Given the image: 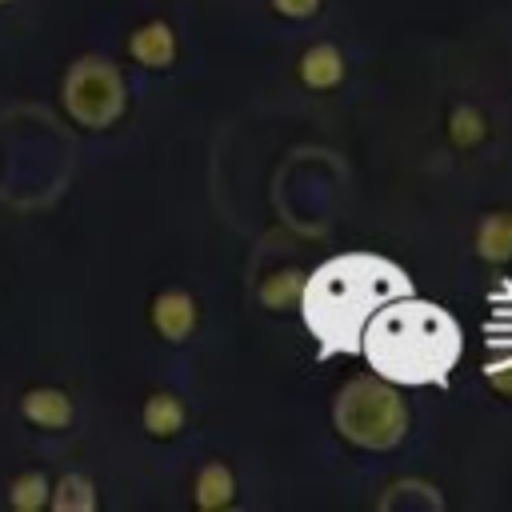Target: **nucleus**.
<instances>
[{"instance_id": "1", "label": "nucleus", "mask_w": 512, "mask_h": 512, "mask_svg": "<svg viewBox=\"0 0 512 512\" xmlns=\"http://www.w3.org/2000/svg\"><path fill=\"white\" fill-rule=\"evenodd\" d=\"M408 292L412 284L392 260L376 252H348L304 276L300 300L304 320L324 352H360V332L372 312Z\"/></svg>"}, {"instance_id": "2", "label": "nucleus", "mask_w": 512, "mask_h": 512, "mask_svg": "<svg viewBox=\"0 0 512 512\" xmlns=\"http://www.w3.org/2000/svg\"><path fill=\"white\" fill-rule=\"evenodd\" d=\"M360 352L392 384H440L460 360V328L440 304L408 292L372 312Z\"/></svg>"}, {"instance_id": "3", "label": "nucleus", "mask_w": 512, "mask_h": 512, "mask_svg": "<svg viewBox=\"0 0 512 512\" xmlns=\"http://www.w3.org/2000/svg\"><path fill=\"white\" fill-rule=\"evenodd\" d=\"M336 432L368 452H388L408 432V404L384 376H356L336 392L332 404Z\"/></svg>"}, {"instance_id": "4", "label": "nucleus", "mask_w": 512, "mask_h": 512, "mask_svg": "<svg viewBox=\"0 0 512 512\" xmlns=\"http://www.w3.org/2000/svg\"><path fill=\"white\" fill-rule=\"evenodd\" d=\"M64 100H68V112L88 124V128H104L120 116L124 108V84H120V72L108 64V60H80L68 76V88H64Z\"/></svg>"}, {"instance_id": "5", "label": "nucleus", "mask_w": 512, "mask_h": 512, "mask_svg": "<svg viewBox=\"0 0 512 512\" xmlns=\"http://www.w3.org/2000/svg\"><path fill=\"white\" fill-rule=\"evenodd\" d=\"M196 320H200V308H196V300H192L188 292H180V288L160 292V296L152 300V324H156V332H160L164 340H184V336H192V332H196Z\"/></svg>"}, {"instance_id": "6", "label": "nucleus", "mask_w": 512, "mask_h": 512, "mask_svg": "<svg viewBox=\"0 0 512 512\" xmlns=\"http://www.w3.org/2000/svg\"><path fill=\"white\" fill-rule=\"evenodd\" d=\"M296 76H300V84L312 88V92L336 88V84L344 80V52H340L336 44L320 40V44L304 48V56L296 60Z\"/></svg>"}, {"instance_id": "7", "label": "nucleus", "mask_w": 512, "mask_h": 512, "mask_svg": "<svg viewBox=\"0 0 512 512\" xmlns=\"http://www.w3.org/2000/svg\"><path fill=\"white\" fill-rule=\"evenodd\" d=\"M128 52H132L144 68H168L172 56H176V36H172V28H168L164 20H148V24H140V28L132 32Z\"/></svg>"}, {"instance_id": "8", "label": "nucleus", "mask_w": 512, "mask_h": 512, "mask_svg": "<svg viewBox=\"0 0 512 512\" xmlns=\"http://www.w3.org/2000/svg\"><path fill=\"white\" fill-rule=\"evenodd\" d=\"M476 252L488 264L512 260V212H488L476 228Z\"/></svg>"}, {"instance_id": "9", "label": "nucleus", "mask_w": 512, "mask_h": 512, "mask_svg": "<svg viewBox=\"0 0 512 512\" xmlns=\"http://www.w3.org/2000/svg\"><path fill=\"white\" fill-rule=\"evenodd\" d=\"M232 500H236V476H232V468L220 464V460L204 464L196 472V504L208 508V512H216V508H228Z\"/></svg>"}, {"instance_id": "10", "label": "nucleus", "mask_w": 512, "mask_h": 512, "mask_svg": "<svg viewBox=\"0 0 512 512\" xmlns=\"http://www.w3.org/2000/svg\"><path fill=\"white\" fill-rule=\"evenodd\" d=\"M24 412H28V420H36V424L64 428V424L72 420V400H68L64 392H56V388H36V392H28V400H24Z\"/></svg>"}, {"instance_id": "11", "label": "nucleus", "mask_w": 512, "mask_h": 512, "mask_svg": "<svg viewBox=\"0 0 512 512\" xmlns=\"http://www.w3.org/2000/svg\"><path fill=\"white\" fill-rule=\"evenodd\" d=\"M144 428L152 436H172L184 428V404L172 392H152L144 404Z\"/></svg>"}, {"instance_id": "12", "label": "nucleus", "mask_w": 512, "mask_h": 512, "mask_svg": "<svg viewBox=\"0 0 512 512\" xmlns=\"http://www.w3.org/2000/svg\"><path fill=\"white\" fill-rule=\"evenodd\" d=\"M484 136H488L484 112L472 108V104H456L452 116H448V140H452L456 148H476Z\"/></svg>"}, {"instance_id": "13", "label": "nucleus", "mask_w": 512, "mask_h": 512, "mask_svg": "<svg viewBox=\"0 0 512 512\" xmlns=\"http://www.w3.org/2000/svg\"><path fill=\"white\" fill-rule=\"evenodd\" d=\"M300 288H304V276L296 268H280V272L260 280L256 296H260L264 308H288L292 300H300Z\"/></svg>"}, {"instance_id": "14", "label": "nucleus", "mask_w": 512, "mask_h": 512, "mask_svg": "<svg viewBox=\"0 0 512 512\" xmlns=\"http://www.w3.org/2000/svg\"><path fill=\"white\" fill-rule=\"evenodd\" d=\"M92 504H96V496H92V488H88L84 476H64V480H60V488H56V508H92Z\"/></svg>"}, {"instance_id": "15", "label": "nucleus", "mask_w": 512, "mask_h": 512, "mask_svg": "<svg viewBox=\"0 0 512 512\" xmlns=\"http://www.w3.org/2000/svg\"><path fill=\"white\" fill-rule=\"evenodd\" d=\"M48 496V484L40 476H20L12 488V504L16 508H40V500Z\"/></svg>"}, {"instance_id": "16", "label": "nucleus", "mask_w": 512, "mask_h": 512, "mask_svg": "<svg viewBox=\"0 0 512 512\" xmlns=\"http://www.w3.org/2000/svg\"><path fill=\"white\" fill-rule=\"evenodd\" d=\"M488 384H492L500 396H512V356L488 364Z\"/></svg>"}, {"instance_id": "17", "label": "nucleus", "mask_w": 512, "mask_h": 512, "mask_svg": "<svg viewBox=\"0 0 512 512\" xmlns=\"http://www.w3.org/2000/svg\"><path fill=\"white\" fill-rule=\"evenodd\" d=\"M272 8L280 16H288V20H304V16H312L320 8V0H272Z\"/></svg>"}, {"instance_id": "18", "label": "nucleus", "mask_w": 512, "mask_h": 512, "mask_svg": "<svg viewBox=\"0 0 512 512\" xmlns=\"http://www.w3.org/2000/svg\"><path fill=\"white\" fill-rule=\"evenodd\" d=\"M0 4H4V0H0Z\"/></svg>"}]
</instances>
